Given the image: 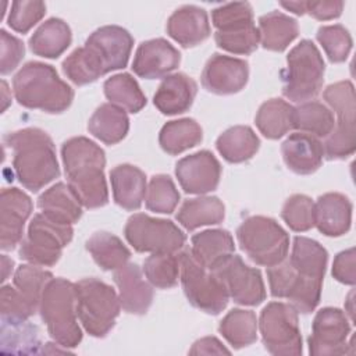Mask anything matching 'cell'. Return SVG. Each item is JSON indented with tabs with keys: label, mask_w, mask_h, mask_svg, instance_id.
<instances>
[{
	"label": "cell",
	"mask_w": 356,
	"mask_h": 356,
	"mask_svg": "<svg viewBox=\"0 0 356 356\" xmlns=\"http://www.w3.org/2000/svg\"><path fill=\"white\" fill-rule=\"evenodd\" d=\"M211 22L217 29L214 40L218 47L234 54H250L260 43V33L253 22L249 3H228L211 11Z\"/></svg>",
	"instance_id": "8"
},
{
	"label": "cell",
	"mask_w": 356,
	"mask_h": 356,
	"mask_svg": "<svg viewBox=\"0 0 356 356\" xmlns=\"http://www.w3.org/2000/svg\"><path fill=\"white\" fill-rule=\"evenodd\" d=\"M134 38L131 33L117 25H106L96 29L85 42V47L96 58L103 74L127 67Z\"/></svg>",
	"instance_id": "17"
},
{
	"label": "cell",
	"mask_w": 356,
	"mask_h": 356,
	"mask_svg": "<svg viewBox=\"0 0 356 356\" xmlns=\"http://www.w3.org/2000/svg\"><path fill=\"white\" fill-rule=\"evenodd\" d=\"M74 229L71 225L51 221L44 214H35L29 222L28 234L19 245V259L40 267L54 266L63 249L71 242Z\"/></svg>",
	"instance_id": "10"
},
{
	"label": "cell",
	"mask_w": 356,
	"mask_h": 356,
	"mask_svg": "<svg viewBox=\"0 0 356 356\" xmlns=\"http://www.w3.org/2000/svg\"><path fill=\"white\" fill-rule=\"evenodd\" d=\"M86 249L96 264L106 271L122 267L131 257V252L122 241L106 231L95 232L86 241Z\"/></svg>",
	"instance_id": "38"
},
{
	"label": "cell",
	"mask_w": 356,
	"mask_h": 356,
	"mask_svg": "<svg viewBox=\"0 0 356 356\" xmlns=\"http://www.w3.org/2000/svg\"><path fill=\"white\" fill-rule=\"evenodd\" d=\"M113 280L118 288L121 307L129 314H146L153 302V289L143 280L140 267L127 263L114 271Z\"/></svg>",
	"instance_id": "22"
},
{
	"label": "cell",
	"mask_w": 356,
	"mask_h": 356,
	"mask_svg": "<svg viewBox=\"0 0 356 356\" xmlns=\"http://www.w3.org/2000/svg\"><path fill=\"white\" fill-rule=\"evenodd\" d=\"M248 78L249 65L245 60L216 53L203 68L202 85L214 95H234L246 86Z\"/></svg>",
	"instance_id": "19"
},
{
	"label": "cell",
	"mask_w": 356,
	"mask_h": 356,
	"mask_svg": "<svg viewBox=\"0 0 356 356\" xmlns=\"http://www.w3.org/2000/svg\"><path fill=\"white\" fill-rule=\"evenodd\" d=\"M257 29L261 46L271 51H284L299 33L296 19L280 11H271L261 15L259 18Z\"/></svg>",
	"instance_id": "32"
},
{
	"label": "cell",
	"mask_w": 356,
	"mask_h": 356,
	"mask_svg": "<svg viewBox=\"0 0 356 356\" xmlns=\"http://www.w3.org/2000/svg\"><path fill=\"white\" fill-rule=\"evenodd\" d=\"M0 47H1V60H0V72L3 75L14 71L25 54V47L21 39L10 35L7 31H0Z\"/></svg>",
	"instance_id": "51"
},
{
	"label": "cell",
	"mask_w": 356,
	"mask_h": 356,
	"mask_svg": "<svg viewBox=\"0 0 356 356\" xmlns=\"http://www.w3.org/2000/svg\"><path fill=\"white\" fill-rule=\"evenodd\" d=\"M192 257L204 268L213 271L231 254L235 245L231 234L227 229H206L192 236L191 239Z\"/></svg>",
	"instance_id": "28"
},
{
	"label": "cell",
	"mask_w": 356,
	"mask_h": 356,
	"mask_svg": "<svg viewBox=\"0 0 356 356\" xmlns=\"http://www.w3.org/2000/svg\"><path fill=\"white\" fill-rule=\"evenodd\" d=\"M32 213L31 197L18 188H4L0 197V248L13 250L22 241L24 227Z\"/></svg>",
	"instance_id": "20"
},
{
	"label": "cell",
	"mask_w": 356,
	"mask_h": 356,
	"mask_svg": "<svg viewBox=\"0 0 356 356\" xmlns=\"http://www.w3.org/2000/svg\"><path fill=\"white\" fill-rule=\"evenodd\" d=\"M196 93V82L184 72H175L163 79L153 96V103L163 114L177 115L191 108Z\"/></svg>",
	"instance_id": "25"
},
{
	"label": "cell",
	"mask_w": 356,
	"mask_h": 356,
	"mask_svg": "<svg viewBox=\"0 0 356 356\" xmlns=\"http://www.w3.org/2000/svg\"><path fill=\"white\" fill-rule=\"evenodd\" d=\"M103 89L111 104H115L129 113H138L146 106V96L140 86L136 79L127 72L108 78L104 82Z\"/></svg>",
	"instance_id": "41"
},
{
	"label": "cell",
	"mask_w": 356,
	"mask_h": 356,
	"mask_svg": "<svg viewBox=\"0 0 356 356\" xmlns=\"http://www.w3.org/2000/svg\"><path fill=\"white\" fill-rule=\"evenodd\" d=\"M13 267H14L13 259L7 257L6 254H1V281H3V282H4V281L8 278V275L11 274Z\"/></svg>",
	"instance_id": "56"
},
{
	"label": "cell",
	"mask_w": 356,
	"mask_h": 356,
	"mask_svg": "<svg viewBox=\"0 0 356 356\" xmlns=\"http://www.w3.org/2000/svg\"><path fill=\"white\" fill-rule=\"evenodd\" d=\"M71 29L60 18H49L31 36L29 47L33 54L44 58H57L71 44Z\"/></svg>",
	"instance_id": "31"
},
{
	"label": "cell",
	"mask_w": 356,
	"mask_h": 356,
	"mask_svg": "<svg viewBox=\"0 0 356 356\" xmlns=\"http://www.w3.org/2000/svg\"><path fill=\"white\" fill-rule=\"evenodd\" d=\"M224 217L225 207L216 196L186 199L177 213L178 222L188 231H193L203 225L220 224Z\"/></svg>",
	"instance_id": "33"
},
{
	"label": "cell",
	"mask_w": 356,
	"mask_h": 356,
	"mask_svg": "<svg viewBox=\"0 0 356 356\" xmlns=\"http://www.w3.org/2000/svg\"><path fill=\"white\" fill-rule=\"evenodd\" d=\"M63 72L78 86L92 83L104 75L97 61L85 46L75 49L63 61Z\"/></svg>",
	"instance_id": "44"
},
{
	"label": "cell",
	"mask_w": 356,
	"mask_h": 356,
	"mask_svg": "<svg viewBox=\"0 0 356 356\" xmlns=\"http://www.w3.org/2000/svg\"><path fill=\"white\" fill-rule=\"evenodd\" d=\"M115 203L125 210H138L146 195L145 172L131 164H120L110 171Z\"/></svg>",
	"instance_id": "27"
},
{
	"label": "cell",
	"mask_w": 356,
	"mask_h": 356,
	"mask_svg": "<svg viewBox=\"0 0 356 356\" xmlns=\"http://www.w3.org/2000/svg\"><path fill=\"white\" fill-rule=\"evenodd\" d=\"M38 206L42 214L58 224L72 225L78 222L82 216L81 202L68 184L64 182H57L44 191L38 199Z\"/></svg>",
	"instance_id": "29"
},
{
	"label": "cell",
	"mask_w": 356,
	"mask_h": 356,
	"mask_svg": "<svg viewBox=\"0 0 356 356\" xmlns=\"http://www.w3.org/2000/svg\"><path fill=\"white\" fill-rule=\"evenodd\" d=\"M181 63L179 51L165 39H150L136 49L132 70L145 79H157L167 76Z\"/></svg>",
	"instance_id": "21"
},
{
	"label": "cell",
	"mask_w": 356,
	"mask_h": 356,
	"mask_svg": "<svg viewBox=\"0 0 356 356\" xmlns=\"http://www.w3.org/2000/svg\"><path fill=\"white\" fill-rule=\"evenodd\" d=\"M89 132L106 145L121 142L129 129V118L124 108L104 103L96 108L88 122Z\"/></svg>",
	"instance_id": "30"
},
{
	"label": "cell",
	"mask_w": 356,
	"mask_h": 356,
	"mask_svg": "<svg viewBox=\"0 0 356 356\" xmlns=\"http://www.w3.org/2000/svg\"><path fill=\"white\" fill-rule=\"evenodd\" d=\"M1 89H3V107H1V111H4L6 108H7V106H8V100H11V99H8L7 97V93H8V88H7V83H6V81H3L1 82Z\"/></svg>",
	"instance_id": "57"
},
{
	"label": "cell",
	"mask_w": 356,
	"mask_h": 356,
	"mask_svg": "<svg viewBox=\"0 0 356 356\" xmlns=\"http://www.w3.org/2000/svg\"><path fill=\"white\" fill-rule=\"evenodd\" d=\"M179 202V192L174 181L164 174L154 175L146 191V207L156 213L171 214Z\"/></svg>",
	"instance_id": "45"
},
{
	"label": "cell",
	"mask_w": 356,
	"mask_h": 356,
	"mask_svg": "<svg viewBox=\"0 0 356 356\" xmlns=\"http://www.w3.org/2000/svg\"><path fill=\"white\" fill-rule=\"evenodd\" d=\"M143 273L147 281L160 289L177 285L179 275V259L174 253H152L143 263Z\"/></svg>",
	"instance_id": "43"
},
{
	"label": "cell",
	"mask_w": 356,
	"mask_h": 356,
	"mask_svg": "<svg viewBox=\"0 0 356 356\" xmlns=\"http://www.w3.org/2000/svg\"><path fill=\"white\" fill-rule=\"evenodd\" d=\"M36 310L29 302L19 293L17 288L11 285H3L1 288V323L8 325H17L26 323Z\"/></svg>",
	"instance_id": "48"
},
{
	"label": "cell",
	"mask_w": 356,
	"mask_h": 356,
	"mask_svg": "<svg viewBox=\"0 0 356 356\" xmlns=\"http://www.w3.org/2000/svg\"><path fill=\"white\" fill-rule=\"evenodd\" d=\"M178 259L181 284L189 303L207 314H220L229 299L222 281L213 271L200 266L189 250L181 252Z\"/></svg>",
	"instance_id": "11"
},
{
	"label": "cell",
	"mask_w": 356,
	"mask_h": 356,
	"mask_svg": "<svg viewBox=\"0 0 356 356\" xmlns=\"http://www.w3.org/2000/svg\"><path fill=\"white\" fill-rule=\"evenodd\" d=\"M350 324L346 314L337 307H324L313 320L309 337V352L313 356H334L352 353L348 348Z\"/></svg>",
	"instance_id": "16"
},
{
	"label": "cell",
	"mask_w": 356,
	"mask_h": 356,
	"mask_svg": "<svg viewBox=\"0 0 356 356\" xmlns=\"http://www.w3.org/2000/svg\"><path fill=\"white\" fill-rule=\"evenodd\" d=\"M213 273L225 285L229 298L242 306H257L266 299L261 273L249 267L238 254H231Z\"/></svg>",
	"instance_id": "15"
},
{
	"label": "cell",
	"mask_w": 356,
	"mask_h": 356,
	"mask_svg": "<svg viewBox=\"0 0 356 356\" xmlns=\"http://www.w3.org/2000/svg\"><path fill=\"white\" fill-rule=\"evenodd\" d=\"M175 175L186 193L203 195L217 189L221 164L209 150H200L181 159L175 164Z\"/></svg>",
	"instance_id": "18"
},
{
	"label": "cell",
	"mask_w": 356,
	"mask_h": 356,
	"mask_svg": "<svg viewBox=\"0 0 356 356\" xmlns=\"http://www.w3.org/2000/svg\"><path fill=\"white\" fill-rule=\"evenodd\" d=\"M324 100L337 113L338 122L323 143L327 160H343L355 153V89L350 81L328 85L323 92Z\"/></svg>",
	"instance_id": "9"
},
{
	"label": "cell",
	"mask_w": 356,
	"mask_h": 356,
	"mask_svg": "<svg viewBox=\"0 0 356 356\" xmlns=\"http://www.w3.org/2000/svg\"><path fill=\"white\" fill-rule=\"evenodd\" d=\"M288 260L300 275L323 281L328 253L317 241L306 236H295L292 253Z\"/></svg>",
	"instance_id": "34"
},
{
	"label": "cell",
	"mask_w": 356,
	"mask_h": 356,
	"mask_svg": "<svg viewBox=\"0 0 356 356\" xmlns=\"http://www.w3.org/2000/svg\"><path fill=\"white\" fill-rule=\"evenodd\" d=\"M270 292L274 298H286L298 313H312L321 296L323 281L300 275L288 259L267 267Z\"/></svg>",
	"instance_id": "14"
},
{
	"label": "cell",
	"mask_w": 356,
	"mask_h": 356,
	"mask_svg": "<svg viewBox=\"0 0 356 356\" xmlns=\"http://www.w3.org/2000/svg\"><path fill=\"white\" fill-rule=\"evenodd\" d=\"M352 222L350 200L337 192L321 195L314 203V225L327 236L346 234Z\"/></svg>",
	"instance_id": "26"
},
{
	"label": "cell",
	"mask_w": 356,
	"mask_h": 356,
	"mask_svg": "<svg viewBox=\"0 0 356 356\" xmlns=\"http://www.w3.org/2000/svg\"><path fill=\"white\" fill-rule=\"evenodd\" d=\"M3 331V346L13 345L11 352H15V346H21V352H36L38 341V330L26 323L17 325H1Z\"/></svg>",
	"instance_id": "50"
},
{
	"label": "cell",
	"mask_w": 356,
	"mask_h": 356,
	"mask_svg": "<svg viewBox=\"0 0 356 356\" xmlns=\"http://www.w3.org/2000/svg\"><path fill=\"white\" fill-rule=\"evenodd\" d=\"M203 139L200 125L192 118L172 120L163 125L159 143L168 154H179L191 147L199 145Z\"/></svg>",
	"instance_id": "37"
},
{
	"label": "cell",
	"mask_w": 356,
	"mask_h": 356,
	"mask_svg": "<svg viewBox=\"0 0 356 356\" xmlns=\"http://www.w3.org/2000/svg\"><path fill=\"white\" fill-rule=\"evenodd\" d=\"M281 217L292 231H309L314 227V202L306 195H292L285 200Z\"/></svg>",
	"instance_id": "47"
},
{
	"label": "cell",
	"mask_w": 356,
	"mask_h": 356,
	"mask_svg": "<svg viewBox=\"0 0 356 356\" xmlns=\"http://www.w3.org/2000/svg\"><path fill=\"white\" fill-rule=\"evenodd\" d=\"M343 1L341 0H321V1H306V13L320 21L334 19L342 14Z\"/></svg>",
	"instance_id": "53"
},
{
	"label": "cell",
	"mask_w": 356,
	"mask_h": 356,
	"mask_svg": "<svg viewBox=\"0 0 356 356\" xmlns=\"http://www.w3.org/2000/svg\"><path fill=\"white\" fill-rule=\"evenodd\" d=\"M39 312L49 335L63 348H75L82 341L76 321L75 286L65 278H51L43 291Z\"/></svg>",
	"instance_id": "4"
},
{
	"label": "cell",
	"mask_w": 356,
	"mask_h": 356,
	"mask_svg": "<svg viewBox=\"0 0 356 356\" xmlns=\"http://www.w3.org/2000/svg\"><path fill=\"white\" fill-rule=\"evenodd\" d=\"M316 38L331 63L345 61L352 50V36L341 24L320 26Z\"/></svg>",
	"instance_id": "46"
},
{
	"label": "cell",
	"mask_w": 356,
	"mask_h": 356,
	"mask_svg": "<svg viewBox=\"0 0 356 356\" xmlns=\"http://www.w3.org/2000/svg\"><path fill=\"white\" fill-rule=\"evenodd\" d=\"M46 13L43 1H14L8 14V26L19 33H26Z\"/></svg>",
	"instance_id": "49"
},
{
	"label": "cell",
	"mask_w": 356,
	"mask_h": 356,
	"mask_svg": "<svg viewBox=\"0 0 356 356\" xmlns=\"http://www.w3.org/2000/svg\"><path fill=\"white\" fill-rule=\"evenodd\" d=\"M332 111L320 102L309 100L293 107V128L316 138H327L334 129Z\"/></svg>",
	"instance_id": "39"
},
{
	"label": "cell",
	"mask_w": 356,
	"mask_h": 356,
	"mask_svg": "<svg viewBox=\"0 0 356 356\" xmlns=\"http://www.w3.org/2000/svg\"><path fill=\"white\" fill-rule=\"evenodd\" d=\"M280 4L296 15L306 14V1H281Z\"/></svg>",
	"instance_id": "55"
},
{
	"label": "cell",
	"mask_w": 356,
	"mask_h": 356,
	"mask_svg": "<svg viewBox=\"0 0 356 356\" xmlns=\"http://www.w3.org/2000/svg\"><path fill=\"white\" fill-rule=\"evenodd\" d=\"M167 33L182 47H193L210 36L209 17L204 8L182 6L167 21Z\"/></svg>",
	"instance_id": "24"
},
{
	"label": "cell",
	"mask_w": 356,
	"mask_h": 356,
	"mask_svg": "<svg viewBox=\"0 0 356 356\" xmlns=\"http://www.w3.org/2000/svg\"><path fill=\"white\" fill-rule=\"evenodd\" d=\"M53 278V274L36 264H21L14 273V286L38 312L46 284Z\"/></svg>",
	"instance_id": "42"
},
{
	"label": "cell",
	"mask_w": 356,
	"mask_h": 356,
	"mask_svg": "<svg viewBox=\"0 0 356 356\" xmlns=\"http://www.w3.org/2000/svg\"><path fill=\"white\" fill-rule=\"evenodd\" d=\"M264 348L271 355H302V335L298 312L289 303L270 302L257 323Z\"/></svg>",
	"instance_id": "12"
},
{
	"label": "cell",
	"mask_w": 356,
	"mask_h": 356,
	"mask_svg": "<svg viewBox=\"0 0 356 356\" xmlns=\"http://www.w3.org/2000/svg\"><path fill=\"white\" fill-rule=\"evenodd\" d=\"M332 277L346 285H355L356 267H355V248L339 252L332 263Z\"/></svg>",
	"instance_id": "52"
},
{
	"label": "cell",
	"mask_w": 356,
	"mask_h": 356,
	"mask_svg": "<svg viewBox=\"0 0 356 356\" xmlns=\"http://www.w3.org/2000/svg\"><path fill=\"white\" fill-rule=\"evenodd\" d=\"M260 140L248 125H235L224 131L216 142V147L228 163H243L250 160L259 150Z\"/></svg>",
	"instance_id": "35"
},
{
	"label": "cell",
	"mask_w": 356,
	"mask_h": 356,
	"mask_svg": "<svg viewBox=\"0 0 356 356\" xmlns=\"http://www.w3.org/2000/svg\"><path fill=\"white\" fill-rule=\"evenodd\" d=\"M254 122L266 138L280 139L293 128V107L282 99H270L259 107Z\"/></svg>",
	"instance_id": "36"
},
{
	"label": "cell",
	"mask_w": 356,
	"mask_h": 356,
	"mask_svg": "<svg viewBox=\"0 0 356 356\" xmlns=\"http://www.w3.org/2000/svg\"><path fill=\"white\" fill-rule=\"evenodd\" d=\"M13 150V168L26 189L38 192L60 177V167L51 138L39 128H24L4 136Z\"/></svg>",
	"instance_id": "2"
},
{
	"label": "cell",
	"mask_w": 356,
	"mask_h": 356,
	"mask_svg": "<svg viewBox=\"0 0 356 356\" xmlns=\"http://www.w3.org/2000/svg\"><path fill=\"white\" fill-rule=\"evenodd\" d=\"M124 235L140 253H175L185 245V234L170 220L136 213L127 220Z\"/></svg>",
	"instance_id": "13"
},
{
	"label": "cell",
	"mask_w": 356,
	"mask_h": 356,
	"mask_svg": "<svg viewBox=\"0 0 356 356\" xmlns=\"http://www.w3.org/2000/svg\"><path fill=\"white\" fill-rule=\"evenodd\" d=\"M281 154L286 167L299 175L317 171L323 163V143L306 132L291 134L281 145Z\"/></svg>",
	"instance_id": "23"
},
{
	"label": "cell",
	"mask_w": 356,
	"mask_h": 356,
	"mask_svg": "<svg viewBox=\"0 0 356 356\" xmlns=\"http://www.w3.org/2000/svg\"><path fill=\"white\" fill-rule=\"evenodd\" d=\"M75 306L86 332L96 338L106 337L120 314V299L115 291L97 278H83L74 284Z\"/></svg>",
	"instance_id": "5"
},
{
	"label": "cell",
	"mask_w": 356,
	"mask_h": 356,
	"mask_svg": "<svg viewBox=\"0 0 356 356\" xmlns=\"http://www.w3.org/2000/svg\"><path fill=\"white\" fill-rule=\"evenodd\" d=\"M241 249L256 264L273 267L288 256L289 236L274 220L264 216H252L236 229Z\"/></svg>",
	"instance_id": "7"
},
{
	"label": "cell",
	"mask_w": 356,
	"mask_h": 356,
	"mask_svg": "<svg viewBox=\"0 0 356 356\" xmlns=\"http://www.w3.org/2000/svg\"><path fill=\"white\" fill-rule=\"evenodd\" d=\"M191 355H221L229 353V350L214 337H204L196 341L189 349Z\"/></svg>",
	"instance_id": "54"
},
{
	"label": "cell",
	"mask_w": 356,
	"mask_h": 356,
	"mask_svg": "<svg viewBox=\"0 0 356 356\" xmlns=\"http://www.w3.org/2000/svg\"><path fill=\"white\" fill-rule=\"evenodd\" d=\"M218 331L232 348L241 349L249 346L257 339L256 314L252 310L232 309L221 320Z\"/></svg>",
	"instance_id": "40"
},
{
	"label": "cell",
	"mask_w": 356,
	"mask_h": 356,
	"mask_svg": "<svg viewBox=\"0 0 356 356\" xmlns=\"http://www.w3.org/2000/svg\"><path fill=\"white\" fill-rule=\"evenodd\" d=\"M13 92L21 106L50 114L65 111L74 100L72 88L51 65L40 61L21 67L13 78Z\"/></svg>",
	"instance_id": "3"
},
{
	"label": "cell",
	"mask_w": 356,
	"mask_h": 356,
	"mask_svg": "<svg viewBox=\"0 0 356 356\" xmlns=\"http://www.w3.org/2000/svg\"><path fill=\"white\" fill-rule=\"evenodd\" d=\"M286 68L282 71V93L286 99L305 103L314 99L324 82V60L316 44L303 39L286 57Z\"/></svg>",
	"instance_id": "6"
},
{
	"label": "cell",
	"mask_w": 356,
	"mask_h": 356,
	"mask_svg": "<svg viewBox=\"0 0 356 356\" xmlns=\"http://www.w3.org/2000/svg\"><path fill=\"white\" fill-rule=\"evenodd\" d=\"M68 186L81 204L86 209H97L108 202V191L104 178L106 156L100 146L85 136H75L61 146Z\"/></svg>",
	"instance_id": "1"
}]
</instances>
